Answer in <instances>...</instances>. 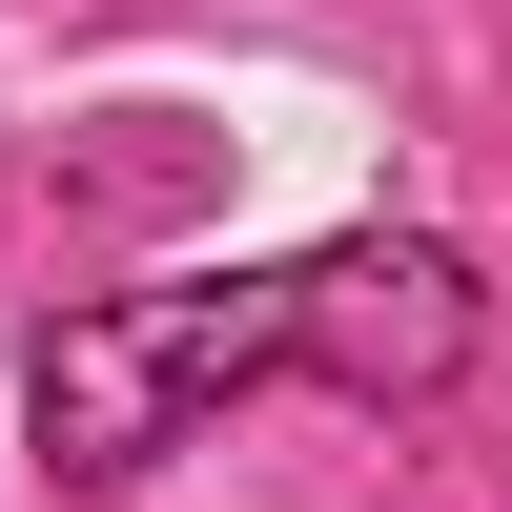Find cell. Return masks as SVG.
I'll return each mask as SVG.
<instances>
[{
    "instance_id": "cell-1",
    "label": "cell",
    "mask_w": 512,
    "mask_h": 512,
    "mask_svg": "<svg viewBox=\"0 0 512 512\" xmlns=\"http://www.w3.org/2000/svg\"><path fill=\"white\" fill-rule=\"evenodd\" d=\"M267 369H287V267L103 287V308H62V328L21 349V431H41L62 492H123V472H164L226 390H267Z\"/></svg>"
},
{
    "instance_id": "cell-2",
    "label": "cell",
    "mask_w": 512,
    "mask_h": 512,
    "mask_svg": "<svg viewBox=\"0 0 512 512\" xmlns=\"http://www.w3.org/2000/svg\"><path fill=\"white\" fill-rule=\"evenodd\" d=\"M451 349H472V267L451 246H328V267H287V369H328V390H451Z\"/></svg>"
}]
</instances>
